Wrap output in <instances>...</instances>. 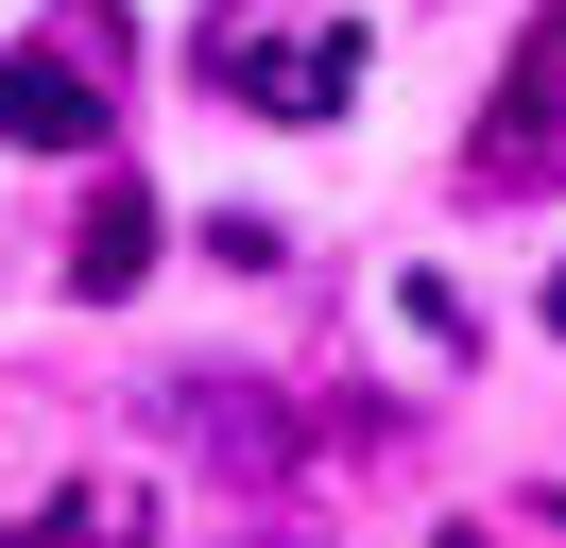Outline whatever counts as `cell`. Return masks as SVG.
<instances>
[{
  "label": "cell",
  "instance_id": "obj_1",
  "mask_svg": "<svg viewBox=\"0 0 566 548\" xmlns=\"http://www.w3.org/2000/svg\"><path fill=\"white\" fill-rule=\"evenodd\" d=\"M207 86H223V103H275V120H326V103L360 86V18H326V34H258V18H207Z\"/></svg>",
  "mask_w": 566,
  "mask_h": 548
},
{
  "label": "cell",
  "instance_id": "obj_2",
  "mask_svg": "<svg viewBox=\"0 0 566 548\" xmlns=\"http://www.w3.org/2000/svg\"><path fill=\"white\" fill-rule=\"evenodd\" d=\"M481 171L497 189H549L566 171V18L515 34V68H497V103H481Z\"/></svg>",
  "mask_w": 566,
  "mask_h": 548
},
{
  "label": "cell",
  "instance_id": "obj_3",
  "mask_svg": "<svg viewBox=\"0 0 566 548\" xmlns=\"http://www.w3.org/2000/svg\"><path fill=\"white\" fill-rule=\"evenodd\" d=\"M0 137H18V155H86V137H104V68L86 52H18L0 68Z\"/></svg>",
  "mask_w": 566,
  "mask_h": 548
},
{
  "label": "cell",
  "instance_id": "obj_4",
  "mask_svg": "<svg viewBox=\"0 0 566 548\" xmlns=\"http://www.w3.org/2000/svg\"><path fill=\"white\" fill-rule=\"evenodd\" d=\"M138 257H155V189H138V171H104L86 223H70V292H138Z\"/></svg>",
  "mask_w": 566,
  "mask_h": 548
},
{
  "label": "cell",
  "instance_id": "obj_5",
  "mask_svg": "<svg viewBox=\"0 0 566 548\" xmlns=\"http://www.w3.org/2000/svg\"><path fill=\"white\" fill-rule=\"evenodd\" d=\"M0 548H138V497H104V479H86V497H52L35 531H0Z\"/></svg>",
  "mask_w": 566,
  "mask_h": 548
},
{
  "label": "cell",
  "instance_id": "obj_6",
  "mask_svg": "<svg viewBox=\"0 0 566 548\" xmlns=\"http://www.w3.org/2000/svg\"><path fill=\"white\" fill-rule=\"evenodd\" d=\"M549 326H566V257H549Z\"/></svg>",
  "mask_w": 566,
  "mask_h": 548
}]
</instances>
